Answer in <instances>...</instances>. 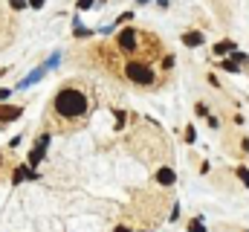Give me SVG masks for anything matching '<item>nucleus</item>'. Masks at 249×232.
<instances>
[{
	"label": "nucleus",
	"instance_id": "f257e3e1",
	"mask_svg": "<svg viewBox=\"0 0 249 232\" xmlns=\"http://www.w3.org/2000/svg\"><path fill=\"white\" fill-rule=\"evenodd\" d=\"M53 111L61 116V119H84L87 111H90V99H87V93H81L78 87H61V90L55 93Z\"/></svg>",
	"mask_w": 249,
	"mask_h": 232
},
{
	"label": "nucleus",
	"instance_id": "f03ea898",
	"mask_svg": "<svg viewBox=\"0 0 249 232\" xmlns=\"http://www.w3.org/2000/svg\"><path fill=\"white\" fill-rule=\"evenodd\" d=\"M124 76H127V81L136 84V87H154V84H157V70H154L151 64H145V61H136V58H130V61L124 64Z\"/></svg>",
	"mask_w": 249,
	"mask_h": 232
},
{
	"label": "nucleus",
	"instance_id": "7ed1b4c3",
	"mask_svg": "<svg viewBox=\"0 0 249 232\" xmlns=\"http://www.w3.org/2000/svg\"><path fill=\"white\" fill-rule=\"evenodd\" d=\"M47 148H50V134H41V136H38V142H35V148H32V151H29V157H26V166H29V169L41 166V160L47 157Z\"/></svg>",
	"mask_w": 249,
	"mask_h": 232
},
{
	"label": "nucleus",
	"instance_id": "20e7f679",
	"mask_svg": "<svg viewBox=\"0 0 249 232\" xmlns=\"http://www.w3.org/2000/svg\"><path fill=\"white\" fill-rule=\"evenodd\" d=\"M136 44H139V32H136L133 26L122 29V35L116 38V47H119L122 53H133V50H136Z\"/></svg>",
	"mask_w": 249,
	"mask_h": 232
},
{
	"label": "nucleus",
	"instance_id": "39448f33",
	"mask_svg": "<svg viewBox=\"0 0 249 232\" xmlns=\"http://www.w3.org/2000/svg\"><path fill=\"white\" fill-rule=\"evenodd\" d=\"M20 116H23V108H18V105H0V125L15 122V119H20Z\"/></svg>",
	"mask_w": 249,
	"mask_h": 232
},
{
	"label": "nucleus",
	"instance_id": "423d86ee",
	"mask_svg": "<svg viewBox=\"0 0 249 232\" xmlns=\"http://www.w3.org/2000/svg\"><path fill=\"white\" fill-rule=\"evenodd\" d=\"M38 174H35V169H29V166H18L15 169V174H12V186H20L23 180H35Z\"/></svg>",
	"mask_w": 249,
	"mask_h": 232
},
{
	"label": "nucleus",
	"instance_id": "0eeeda50",
	"mask_svg": "<svg viewBox=\"0 0 249 232\" xmlns=\"http://www.w3.org/2000/svg\"><path fill=\"white\" fill-rule=\"evenodd\" d=\"M174 180H177V174H174V169H168V166L157 172V183L160 186H174Z\"/></svg>",
	"mask_w": 249,
	"mask_h": 232
},
{
	"label": "nucleus",
	"instance_id": "6e6552de",
	"mask_svg": "<svg viewBox=\"0 0 249 232\" xmlns=\"http://www.w3.org/2000/svg\"><path fill=\"white\" fill-rule=\"evenodd\" d=\"M183 44L186 47H200L203 44V32H186L183 35Z\"/></svg>",
	"mask_w": 249,
	"mask_h": 232
},
{
	"label": "nucleus",
	"instance_id": "1a4fd4ad",
	"mask_svg": "<svg viewBox=\"0 0 249 232\" xmlns=\"http://www.w3.org/2000/svg\"><path fill=\"white\" fill-rule=\"evenodd\" d=\"M44 73H47V67H38L32 76H26V78L20 81V87H29V84H35V81H41V78H44Z\"/></svg>",
	"mask_w": 249,
	"mask_h": 232
},
{
	"label": "nucleus",
	"instance_id": "9d476101",
	"mask_svg": "<svg viewBox=\"0 0 249 232\" xmlns=\"http://www.w3.org/2000/svg\"><path fill=\"white\" fill-rule=\"evenodd\" d=\"M214 53H217V56H226V53H235V41H220V44L214 47Z\"/></svg>",
	"mask_w": 249,
	"mask_h": 232
},
{
	"label": "nucleus",
	"instance_id": "9b49d317",
	"mask_svg": "<svg viewBox=\"0 0 249 232\" xmlns=\"http://www.w3.org/2000/svg\"><path fill=\"white\" fill-rule=\"evenodd\" d=\"M188 232H206V224H203V218H194V221L188 224Z\"/></svg>",
	"mask_w": 249,
	"mask_h": 232
},
{
	"label": "nucleus",
	"instance_id": "f8f14e48",
	"mask_svg": "<svg viewBox=\"0 0 249 232\" xmlns=\"http://www.w3.org/2000/svg\"><path fill=\"white\" fill-rule=\"evenodd\" d=\"M238 180H241L244 186H249V169H247V166H241V169H238Z\"/></svg>",
	"mask_w": 249,
	"mask_h": 232
},
{
	"label": "nucleus",
	"instance_id": "ddd939ff",
	"mask_svg": "<svg viewBox=\"0 0 249 232\" xmlns=\"http://www.w3.org/2000/svg\"><path fill=\"white\" fill-rule=\"evenodd\" d=\"M186 142H188V145H191V142H197V131H194L191 125L186 128Z\"/></svg>",
	"mask_w": 249,
	"mask_h": 232
},
{
	"label": "nucleus",
	"instance_id": "4468645a",
	"mask_svg": "<svg viewBox=\"0 0 249 232\" xmlns=\"http://www.w3.org/2000/svg\"><path fill=\"white\" fill-rule=\"evenodd\" d=\"M223 70H229V73H238V61H223Z\"/></svg>",
	"mask_w": 249,
	"mask_h": 232
},
{
	"label": "nucleus",
	"instance_id": "2eb2a0df",
	"mask_svg": "<svg viewBox=\"0 0 249 232\" xmlns=\"http://www.w3.org/2000/svg\"><path fill=\"white\" fill-rule=\"evenodd\" d=\"M9 6H12V9H26L29 3H26V0H9Z\"/></svg>",
	"mask_w": 249,
	"mask_h": 232
},
{
	"label": "nucleus",
	"instance_id": "dca6fc26",
	"mask_svg": "<svg viewBox=\"0 0 249 232\" xmlns=\"http://www.w3.org/2000/svg\"><path fill=\"white\" fill-rule=\"evenodd\" d=\"M9 96H12V90H9V87H0V102H6Z\"/></svg>",
	"mask_w": 249,
	"mask_h": 232
},
{
	"label": "nucleus",
	"instance_id": "f3484780",
	"mask_svg": "<svg viewBox=\"0 0 249 232\" xmlns=\"http://www.w3.org/2000/svg\"><path fill=\"white\" fill-rule=\"evenodd\" d=\"M26 3H29L32 9H44V3H47V0H26Z\"/></svg>",
	"mask_w": 249,
	"mask_h": 232
},
{
	"label": "nucleus",
	"instance_id": "a211bd4d",
	"mask_svg": "<svg viewBox=\"0 0 249 232\" xmlns=\"http://www.w3.org/2000/svg\"><path fill=\"white\" fill-rule=\"evenodd\" d=\"M194 111H197V114H200V116H209V108H206V105H197Z\"/></svg>",
	"mask_w": 249,
	"mask_h": 232
},
{
	"label": "nucleus",
	"instance_id": "6ab92c4d",
	"mask_svg": "<svg viewBox=\"0 0 249 232\" xmlns=\"http://www.w3.org/2000/svg\"><path fill=\"white\" fill-rule=\"evenodd\" d=\"M93 6V0H78V9H90Z\"/></svg>",
	"mask_w": 249,
	"mask_h": 232
},
{
	"label": "nucleus",
	"instance_id": "aec40b11",
	"mask_svg": "<svg viewBox=\"0 0 249 232\" xmlns=\"http://www.w3.org/2000/svg\"><path fill=\"white\" fill-rule=\"evenodd\" d=\"M116 232H133V230H127V227H116Z\"/></svg>",
	"mask_w": 249,
	"mask_h": 232
},
{
	"label": "nucleus",
	"instance_id": "412c9836",
	"mask_svg": "<svg viewBox=\"0 0 249 232\" xmlns=\"http://www.w3.org/2000/svg\"><path fill=\"white\" fill-rule=\"evenodd\" d=\"M0 163H3V157H0Z\"/></svg>",
	"mask_w": 249,
	"mask_h": 232
},
{
	"label": "nucleus",
	"instance_id": "4be33fe9",
	"mask_svg": "<svg viewBox=\"0 0 249 232\" xmlns=\"http://www.w3.org/2000/svg\"><path fill=\"white\" fill-rule=\"evenodd\" d=\"M0 73H3V70H0Z\"/></svg>",
	"mask_w": 249,
	"mask_h": 232
}]
</instances>
